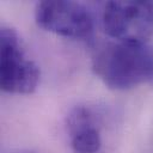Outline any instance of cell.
<instances>
[{
  "instance_id": "1",
  "label": "cell",
  "mask_w": 153,
  "mask_h": 153,
  "mask_svg": "<svg viewBox=\"0 0 153 153\" xmlns=\"http://www.w3.org/2000/svg\"><path fill=\"white\" fill-rule=\"evenodd\" d=\"M93 71L110 88L129 90L153 85V42L117 41L99 48Z\"/></svg>"
},
{
  "instance_id": "2",
  "label": "cell",
  "mask_w": 153,
  "mask_h": 153,
  "mask_svg": "<svg viewBox=\"0 0 153 153\" xmlns=\"http://www.w3.org/2000/svg\"><path fill=\"white\" fill-rule=\"evenodd\" d=\"M38 66L27 57L17 32L2 26L0 30V86L7 93H32L39 81Z\"/></svg>"
},
{
  "instance_id": "3",
  "label": "cell",
  "mask_w": 153,
  "mask_h": 153,
  "mask_svg": "<svg viewBox=\"0 0 153 153\" xmlns=\"http://www.w3.org/2000/svg\"><path fill=\"white\" fill-rule=\"evenodd\" d=\"M103 26L117 41H148L153 35V1H109L104 8Z\"/></svg>"
},
{
  "instance_id": "4",
  "label": "cell",
  "mask_w": 153,
  "mask_h": 153,
  "mask_svg": "<svg viewBox=\"0 0 153 153\" xmlns=\"http://www.w3.org/2000/svg\"><path fill=\"white\" fill-rule=\"evenodd\" d=\"M37 24L53 33L88 39L93 35V18L81 4L66 0H44L35 10Z\"/></svg>"
},
{
  "instance_id": "5",
  "label": "cell",
  "mask_w": 153,
  "mask_h": 153,
  "mask_svg": "<svg viewBox=\"0 0 153 153\" xmlns=\"http://www.w3.org/2000/svg\"><path fill=\"white\" fill-rule=\"evenodd\" d=\"M71 134V146L74 153H98L102 147V139L96 124H87L78 128Z\"/></svg>"
}]
</instances>
